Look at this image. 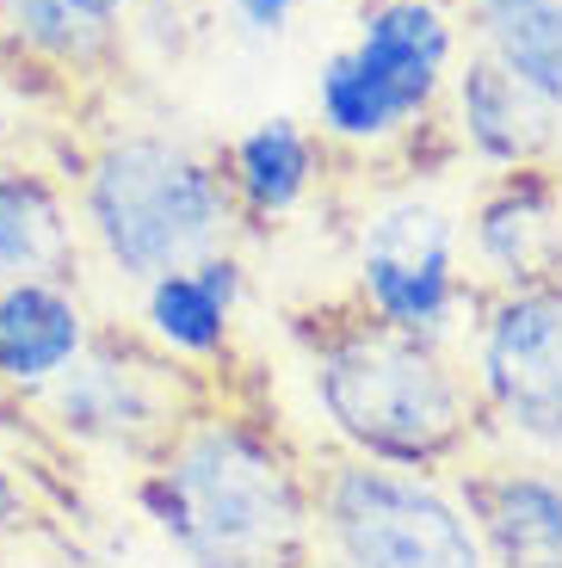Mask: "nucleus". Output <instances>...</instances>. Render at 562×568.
I'll return each mask as SVG.
<instances>
[{
  "instance_id": "nucleus-9",
  "label": "nucleus",
  "mask_w": 562,
  "mask_h": 568,
  "mask_svg": "<svg viewBox=\"0 0 562 568\" xmlns=\"http://www.w3.org/2000/svg\"><path fill=\"white\" fill-rule=\"evenodd\" d=\"M458 31L464 26H458L451 0H365L359 26H352V38L340 50L426 130L439 118L451 69L464 57Z\"/></svg>"
},
{
  "instance_id": "nucleus-14",
  "label": "nucleus",
  "mask_w": 562,
  "mask_h": 568,
  "mask_svg": "<svg viewBox=\"0 0 562 568\" xmlns=\"http://www.w3.org/2000/svg\"><path fill=\"white\" fill-rule=\"evenodd\" d=\"M217 161H223L235 216L253 229H267V223H284L291 211H303L315 199V185L328 173V142L303 118L272 112V118L241 130L229 142V155H217Z\"/></svg>"
},
{
  "instance_id": "nucleus-5",
  "label": "nucleus",
  "mask_w": 562,
  "mask_h": 568,
  "mask_svg": "<svg viewBox=\"0 0 562 568\" xmlns=\"http://www.w3.org/2000/svg\"><path fill=\"white\" fill-rule=\"evenodd\" d=\"M359 310L383 327L451 346L470 327L482 291L464 272V216L426 185L383 192L352 242Z\"/></svg>"
},
{
  "instance_id": "nucleus-16",
  "label": "nucleus",
  "mask_w": 562,
  "mask_h": 568,
  "mask_svg": "<svg viewBox=\"0 0 562 568\" xmlns=\"http://www.w3.org/2000/svg\"><path fill=\"white\" fill-rule=\"evenodd\" d=\"M81 216L43 168L0 155V284L7 278H69L81 266Z\"/></svg>"
},
{
  "instance_id": "nucleus-1",
  "label": "nucleus",
  "mask_w": 562,
  "mask_h": 568,
  "mask_svg": "<svg viewBox=\"0 0 562 568\" xmlns=\"http://www.w3.org/2000/svg\"><path fill=\"white\" fill-rule=\"evenodd\" d=\"M137 507L185 568H303L315 556V476L241 414H192L137 476Z\"/></svg>"
},
{
  "instance_id": "nucleus-12",
  "label": "nucleus",
  "mask_w": 562,
  "mask_h": 568,
  "mask_svg": "<svg viewBox=\"0 0 562 568\" xmlns=\"http://www.w3.org/2000/svg\"><path fill=\"white\" fill-rule=\"evenodd\" d=\"M241 297H248V266H241L235 247H217L192 266H173L142 284V341L173 365L204 371L217 358H229Z\"/></svg>"
},
{
  "instance_id": "nucleus-19",
  "label": "nucleus",
  "mask_w": 562,
  "mask_h": 568,
  "mask_svg": "<svg viewBox=\"0 0 562 568\" xmlns=\"http://www.w3.org/2000/svg\"><path fill=\"white\" fill-rule=\"evenodd\" d=\"M38 526V507H31V483L19 476L7 457H0V550L7 544H19L26 531Z\"/></svg>"
},
{
  "instance_id": "nucleus-4",
  "label": "nucleus",
  "mask_w": 562,
  "mask_h": 568,
  "mask_svg": "<svg viewBox=\"0 0 562 568\" xmlns=\"http://www.w3.org/2000/svg\"><path fill=\"white\" fill-rule=\"evenodd\" d=\"M315 556L328 568H489L458 488L365 457L315 476Z\"/></svg>"
},
{
  "instance_id": "nucleus-3",
  "label": "nucleus",
  "mask_w": 562,
  "mask_h": 568,
  "mask_svg": "<svg viewBox=\"0 0 562 568\" xmlns=\"http://www.w3.org/2000/svg\"><path fill=\"white\" fill-rule=\"evenodd\" d=\"M74 216L81 242L137 291L241 229L223 161L173 130H112L74 173Z\"/></svg>"
},
{
  "instance_id": "nucleus-20",
  "label": "nucleus",
  "mask_w": 562,
  "mask_h": 568,
  "mask_svg": "<svg viewBox=\"0 0 562 568\" xmlns=\"http://www.w3.org/2000/svg\"><path fill=\"white\" fill-rule=\"evenodd\" d=\"M13 408H19V402L7 396V389H0V426H7V414H13Z\"/></svg>"
},
{
  "instance_id": "nucleus-7",
  "label": "nucleus",
  "mask_w": 562,
  "mask_h": 568,
  "mask_svg": "<svg viewBox=\"0 0 562 568\" xmlns=\"http://www.w3.org/2000/svg\"><path fill=\"white\" fill-rule=\"evenodd\" d=\"M464 371L506 445L532 464H562V284L489 291L470 315Z\"/></svg>"
},
{
  "instance_id": "nucleus-8",
  "label": "nucleus",
  "mask_w": 562,
  "mask_h": 568,
  "mask_svg": "<svg viewBox=\"0 0 562 568\" xmlns=\"http://www.w3.org/2000/svg\"><path fill=\"white\" fill-rule=\"evenodd\" d=\"M464 247L482 297L562 284V180L550 168L494 173L464 216Z\"/></svg>"
},
{
  "instance_id": "nucleus-15",
  "label": "nucleus",
  "mask_w": 562,
  "mask_h": 568,
  "mask_svg": "<svg viewBox=\"0 0 562 568\" xmlns=\"http://www.w3.org/2000/svg\"><path fill=\"white\" fill-rule=\"evenodd\" d=\"M137 0H0V50L50 74H99L130 50Z\"/></svg>"
},
{
  "instance_id": "nucleus-17",
  "label": "nucleus",
  "mask_w": 562,
  "mask_h": 568,
  "mask_svg": "<svg viewBox=\"0 0 562 568\" xmlns=\"http://www.w3.org/2000/svg\"><path fill=\"white\" fill-rule=\"evenodd\" d=\"M458 26H470L476 57L562 118V0H458Z\"/></svg>"
},
{
  "instance_id": "nucleus-18",
  "label": "nucleus",
  "mask_w": 562,
  "mask_h": 568,
  "mask_svg": "<svg viewBox=\"0 0 562 568\" xmlns=\"http://www.w3.org/2000/svg\"><path fill=\"white\" fill-rule=\"evenodd\" d=\"M310 7H322V0H223V13H229V31H235L241 43H284L291 38V26Z\"/></svg>"
},
{
  "instance_id": "nucleus-6",
  "label": "nucleus",
  "mask_w": 562,
  "mask_h": 568,
  "mask_svg": "<svg viewBox=\"0 0 562 568\" xmlns=\"http://www.w3.org/2000/svg\"><path fill=\"white\" fill-rule=\"evenodd\" d=\"M31 408L81 452H112L137 464H149L192 414H204L192 371L118 327H93L87 353Z\"/></svg>"
},
{
  "instance_id": "nucleus-11",
  "label": "nucleus",
  "mask_w": 562,
  "mask_h": 568,
  "mask_svg": "<svg viewBox=\"0 0 562 568\" xmlns=\"http://www.w3.org/2000/svg\"><path fill=\"white\" fill-rule=\"evenodd\" d=\"M458 500L489 568H562V476L550 464H470Z\"/></svg>"
},
{
  "instance_id": "nucleus-2",
  "label": "nucleus",
  "mask_w": 562,
  "mask_h": 568,
  "mask_svg": "<svg viewBox=\"0 0 562 568\" xmlns=\"http://www.w3.org/2000/svg\"><path fill=\"white\" fill-rule=\"evenodd\" d=\"M310 396L347 457L390 469H451L482 433L464 358L439 341L371 322H334L310 353Z\"/></svg>"
},
{
  "instance_id": "nucleus-13",
  "label": "nucleus",
  "mask_w": 562,
  "mask_h": 568,
  "mask_svg": "<svg viewBox=\"0 0 562 568\" xmlns=\"http://www.w3.org/2000/svg\"><path fill=\"white\" fill-rule=\"evenodd\" d=\"M93 315L69 278H7L0 284V389L38 402L87 353Z\"/></svg>"
},
{
  "instance_id": "nucleus-10",
  "label": "nucleus",
  "mask_w": 562,
  "mask_h": 568,
  "mask_svg": "<svg viewBox=\"0 0 562 568\" xmlns=\"http://www.w3.org/2000/svg\"><path fill=\"white\" fill-rule=\"evenodd\" d=\"M451 124V142L476 161L482 173H520V168H550V149L562 136V118L525 93L513 74H501L489 57H458L445 81V100H439Z\"/></svg>"
}]
</instances>
